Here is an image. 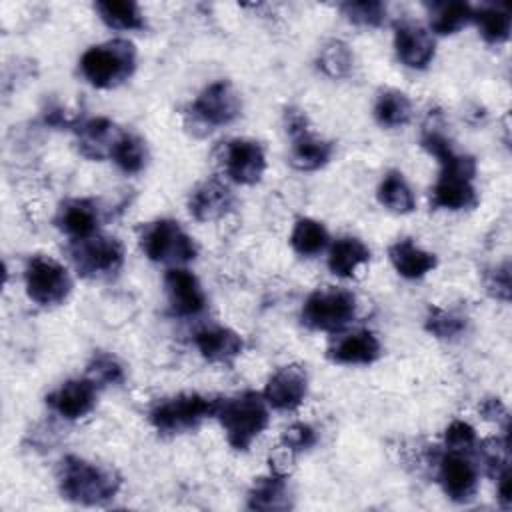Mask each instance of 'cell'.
I'll list each match as a JSON object with an SVG mask.
<instances>
[{
	"label": "cell",
	"instance_id": "obj_32",
	"mask_svg": "<svg viewBox=\"0 0 512 512\" xmlns=\"http://www.w3.org/2000/svg\"><path fill=\"white\" fill-rule=\"evenodd\" d=\"M110 158L116 162V166L126 174H136L146 166V144L142 138L130 132H122L118 142L112 148Z\"/></svg>",
	"mask_w": 512,
	"mask_h": 512
},
{
	"label": "cell",
	"instance_id": "obj_33",
	"mask_svg": "<svg viewBox=\"0 0 512 512\" xmlns=\"http://www.w3.org/2000/svg\"><path fill=\"white\" fill-rule=\"evenodd\" d=\"M354 64V56L348 48V44H344L342 40H330L328 44H324V48L320 50L318 56V66L332 78H342L348 76Z\"/></svg>",
	"mask_w": 512,
	"mask_h": 512
},
{
	"label": "cell",
	"instance_id": "obj_1",
	"mask_svg": "<svg viewBox=\"0 0 512 512\" xmlns=\"http://www.w3.org/2000/svg\"><path fill=\"white\" fill-rule=\"evenodd\" d=\"M422 146L442 164V172L432 188V206L446 210L472 208L478 200L472 184L476 176L474 158L454 152L450 140L438 130H424Z\"/></svg>",
	"mask_w": 512,
	"mask_h": 512
},
{
	"label": "cell",
	"instance_id": "obj_27",
	"mask_svg": "<svg viewBox=\"0 0 512 512\" xmlns=\"http://www.w3.org/2000/svg\"><path fill=\"white\" fill-rule=\"evenodd\" d=\"M374 116L380 126H386V128L404 126L412 116L410 98L396 88H386L376 98Z\"/></svg>",
	"mask_w": 512,
	"mask_h": 512
},
{
	"label": "cell",
	"instance_id": "obj_36",
	"mask_svg": "<svg viewBox=\"0 0 512 512\" xmlns=\"http://www.w3.org/2000/svg\"><path fill=\"white\" fill-rule=\"evenodd\" d=\"M88 378L98 384H120L124 380L122 364L110 354H98L88 364Z\"/></svg>",
	"mask_w": 512,
	"mask_h": 512
},
{
	"label": "cell",
	"instance_id": "obj_13",
	"mask_svg": "<svg viewBox=\"0 0 512 512\" xmlns=\"http://www.w3.org/2000/svg\"><path fill=\"white\" fill-rule=\"evenodd\" d=\"M394 48L398 60L408 68H426L434 58V38L432 34L410 20H402L394 30Z\"/></svg>",
	"mask_w": 512,
	"mask_h": 512
},
{
	"label": "cell",
	"instance_id": "obj_21",
	"mask_svg": "<svg viewBox=\"0 0 512 512\" xmlns=\"http://www.w3.org/2000/svg\"><path fill=\"white\" fill-rule=\"evenodd\" d=\"M120 136L122 130H118V126L104 116L90 118L78 128V144L82 154L96 160L110 156Z\"/></svg>",
	"mask_w": 512,
	"mask_h": 512
},
{
	"label": "cell",
	"instance_id": "obj_11",
	"mask_svg": "<svg viewBox=\"0 0 512 512\" xmlns=\"http://www.w3.org/2000/svg\"><path fill=\"white\" fill-rule=\"evenodd\" d=\"M222 164L230 180L238 184H256L266 170V156L256 140L234 138L224 146Z\"/></svg>",
	"mask_w": 512,
	"mask_h": 512
},
{
	"label": "cell",
	"instance_id": "obj_25",
	"mask_svg": "<svg viewBox=\"0 0 512 512\" xmlns=\"http://www.w3.org/2000/svg\"><path fill=\"white\" fill-rule=\"evenodd\" d=\"M290 506V492L282 474L258 478L248 494V508L252 510H288Z\"/></svg>",
	"mask_w": 512,
	"mask_h": 512
},
{
	"label": "cell",
	"instance_id": "obj_19",
	"mask_svg": "<svg viewBox=\"0 0 512 512\" xmlns=\"http://www.w3.org/2000/svg\"><path fill=\"white\" fill-rule=\"evenodd\" d=\"M380 342L370 330H354L330 346L328 356L338 364H372L380 356Z\"/></svg>",
	"mask_w": 512,
	"mask_h": 512
},
{
	"label": "cell",
	"instance_id": "obj_4",
	"mask_svg": "<svg viewBox=\"0 0 512 512\" xmlns=\"http://www.w3.org/2000/svg\"><path fill=\"white\" fill-rule=\"evenodd\" d=\"M136 68V48L128 40H110L90 46L80 58L82 76L96 88H114Z\"/></svg>",
	"mask_w": 512,
	"mask_h": 512
},
{
	"label": "cell",
	"instance_id": "obj_16",
	"mask_svg": "<svg viewBox=\"0 0 512 512\" xmlns=\"http://www.w3.org/2000/svg\"><path fill=\"white\" fill-rule=\"evenodd\" d=\"M170 308L178 316H196L206 306L204 290L198 278L186 268H170L164 276Z\"/></svg>",
	"mask_w": 512,
	"mask_h": 512
},
{
	"label": "cell",
	"instance_id": "obj_22",
	"mask_svg": "<svg viewBox=\"0 0 512 512\" xmlns=\"http://www.w3.org/2000/svg\"><path fill=\"white\" fill-rule=\"evenodd\" d=\"M388 256L396 272L408 280H416L426 276L430 270L436 268L438 260L432 252L422 250L410 238L398 240L388 248Z\"/></svg>",
	"mask_w": 512,
	"mask_h": 512
},
{
	"label": "cell",
	"instance_id": "obj_3",
	"mask_svg": "<svg viewBox=\"0 0 512 512\" xmlns=\"http://www.w3.org/2000/svg\"><path fill=\"white\" fill-rule=\"evenodd\" d=\"M216 416L234 450H248L270 420L266 400L256 392H244L222 400Z\"/></svg>",
	"mask_w": 512,
	"mask_h": 512
},
{
	"label": "cell",
	"instance_id": "obj_9",
	"mask_svg": "<svg viewBox=\"0 0 512 512\" xmlns=\"http://www.w3.org/2000/svg\"><path fill=\"white\" fill-rule=\"evenodd\" d=\"M70 256L78 274L86 278H104L120 270L124 262V246L114 236L94 234L76 240L70 248Z\"/></svg>",
	"mask_w": 512,
	"mask_h": 512
},
{
	"label": "cell",
	"instance_id": "obj_20",
	"mask_svg": "<svg viewBox=\"0 0 512 512\" xmlns=\"http://www.w3.org/2000/svg\"><path fill=\"white\" fill-rule=\"evenodd\" d=\"M194 344L200 354L210 362H230L242 354L244 342L240 334L224 326L202 328L194 336Z\"/></svg>",
	"mask_w": 512,
	"mask_h": 512
},
{
	"label": "cell",
	"instance_id": "obj_12",
	"mask_svg": "<svg viewBox=\"0 0 512 512\" xmlns=\"http://www.w3.org/2000/svg\"><path fill=\"white\" fill-rule=\"evenodd\" d=\"M308 394V374L300 364L278 368L266 382L264 400L276 410H296Z\"/></svg>",
	"mask_w": 512,
	"mask_h": 512
},
{
	"label": "cell",
	"instance_id": "obj_2",
	"mask_svg": "<svg viewBox=\"0 0 512 512\" xmlns=\"http://www.w3.org/2000/svg\"><path fill=\"white\" fill-rule=\"evenodd\" d=\"M120 474L104 464L88 462L80 456H66L58 468V486L66 500L96 506L114 498L120 490Z\"/></svg>",
	"mask_w": 512,
	"mask_h": 512
},
{
	"label": "cell",
	"instance_id": "obj_23",
	"mask_svg": "<svg viewBox=\"0 0 512 512\" xmlns=\"http://www.w3.org/2000/svg\"><path fill=\"white\" fill-rule=\"evenodd\" d=\"M370 260V250L360 238L344 236L338 238L328 252V268L340 278H350L358 266Z\"/></svg>",
	"mask_w": 512,
	"mask_h": 512
},
{
	"label": "cell",
	"instance_id": "obj_41",
	"mask_svg": "<svg viewBox=\"0 0 512 512\" xmlns=\"http://www.w3.org/2000/svg\"><path fill=\"white\" fill-rule=\"evenodd\" d=\"M498 478V500L504 508H510L512 504V492H510V470H508V464L502 466L500 474L496 476Z\"/></svg>",
	"mask_w": 512,
	"mask_h": 512
},
{
	"label": "cell",
	"instance_id": "obj_5",
	"mask_svg": "<svg viewBox=\"0 0 512 512\" xmlns=\"http://www.w3.org/2000/svg\"><path fill=\"white\" fill-rule=\"evenodd\" d=\"M222 400L208 398L196 392L178 394L158 402L150 410L152 426L162 434H182L194 430L210 416H216Z\"/></svg>",
	"mask_w": 512,
	"mask_h": 512
},
{
	"label": "cell",
	"instance_id": "obj_10",
	"mask_svg": "<svg viewBox=\"0 0 512 512\" xmlns=\"http://www.w3.org/2000/svg\"><path fill=\"white\" fill-rule=\"evenodd\" d=\"M240 108V96L228 80L208 84L192 102V114L210 128L230 124L240 114Z\"/></svg>",
	"mask_w": 512,
	"mask_h": 512
},
{
	"label": "cell",
	"instance_id": "obj_37",
	"mask_svg": "<svg viewBox=\"0 0 512 512\" xmlns=\"http://www.w3.org/2000/svg\"><path fill=\"white\" fill-rule=\"evenodd\" d=\"M316 444V432L312 426L308 424H292L290 428L284 430L282 434V448H286L288 452L296 454V452H302V450H308Z\"/></svg>",
	"mask_w": 512,
	"mask_h": 512
},
{
	"label": "cell",
	"instance_id": "obj_30",
	"mask_svg": "<svg viewBox=\"0 0 512 512\" xmlns=\"http://www.w3.org/2000/svg\"><path fill=\"white\" fill-rule=\"evenodd\" d=\"M472 20L478 24L482 38L490 44L504 42L510 34V12L502 6L484 4L480 8H472Z\"/></svg>",
	"mask_w": 512,
	"mask_h": 512
},
{
	"label": "cell",
	"instance_id": "obj_26",
	"mask_svg": "<svg viewBox=\"0 0 512 512\" xmlns=\"http://www.w3.org/2000/svg\"><path fill=\"white\" fill-rule=\"evenodd\" d=\"M102 22L114 30H140L144 28V14L132 0H100L94 4Z\"/></svg>",
	"mask_w": 512,
	"mask_h": 512
},
{
	"label": "cell",
	"instance_id": "obj_17",
	"mask_svg": "<svg viewBox=\"0 0 512 512\" xmlns=\"http://www.w3.org/2000/svg\"><path fill=\"white\" fill-rule=\"evenodd\" d=\"M234 206L232 190L218 178H208L198 184L188 200V210L198 222H212L228 214Z\"/></svg>",
	"mask_w": 512,
	"mask_h": 512
},
{
	"label": "cell",
	"instance_id": "obj_6",
	"mask_svg": "<svg viewBox=\"0 0 512 512\" xmlns=\"http://www.w3.org/2000/svg\"><path fill=\"white\" fill-rule=\"evenodd\" d=\"M356 314V296L346 288L326 286L314 290L302 306V322L312 330L336 332Z\"/></svg>",
	"mask_w": 512,
	"mask_h": 512
},
{
	"label": "cell",
	"instance_id": "obj_14",
	"mask_svg": "<svg viewBox=\"0 0 512 512\" xmlns=\"http://www.w3.org/2000/svg\"><path fill=\"white\" fill-rule=\"evenodd\" d=\"M438 480L448 498L456 502H468L478 486L476 466L470 458L464 456V452L448 450V454L440 460Z\"/></svg>",
	"mask_w": 512,
	"mask_h": 512
},
{
	"label": "cell",
	"instance_id": "obj_24",
	"mask_svg": "<svg viewBox=\"0 0 512 512\" xmlns=\"http://www.w3.org/2000/svg\"><path fill=\"white\" fill-rule=\"evenodd\" d=\"M334 146L322 138H316L308 130L292 136L290 162L298 170H318L332 158Z\"/></svg>",
	"mask_w": 512,
	"mask_h": 512
},
{
	"label": "cell",
	"instance_id": "obj_39",
	"mask_svg": "<svg viewBox=\"0 0 512 512\" xmlns=\"http://www.w3.org/2000/svg\"><path fill=\"white\" fill-rule=\"evenodd\" d=\"M486 286L496 298H502V300L510 298V266H508V262L488 274Z\"/></svg>",
	"mask_w": 512,
	"mask_h": 512
},
{
	"label": "cell",
	"instance_id": "obj_40",
	"mask_svg": "<svg viewBox=\"0 0 512 512\" xmlns=\"http://www.w3.org/2000/svg\"><path fill=\"white\" fill-rule=\"evenodd\" d=\"M286 130L290 136H298L302 132L308 130V118L302 110L296 108H288L286 110Z\"/></svg>",
	"mask_w": 512,
	"mask_h": 512
},
{
	"label": "cell",
	"instance_id": "obj_34",
	"mask_svg": "<svg viewBox=\"0 0 512 512\" xmlns=\"http://www.w3.org/2000/svg\"><path fill=\"white\" fill-rule=\"evenodd\" d=\"M342 14L360 26H380L386 18V6L378 0H362V2H346L340 6Z\"/></svg>",
	"mask_w": 512,
	"mask_h": 512
},
{
	"label": "cell",
	"instance_id": "obj_7",
	"mask_svg": "<svg viewBox=\"0 0 512 512\" xmlns=\"http://www.w3.org/2000/svg\"><path fill=\"white\" fill-rule=\"evenodd\" d=\"M142 250L152 262L182 264L196 258L194 240L174 220H156L142 232Z\"/></svg>",
	"mask_w": 512,
	"mask_h": 512
},
{
	"label": "cell",
	"instance_id": "obj_42",
	"mask_svg": "<svg viewBox=\"0 0 512 512\" xmlns=\"http://www.w3.org/2000/svg\"><path fill=\"white\" fill-rule=\"evenodd\" d=\"M480 410H482V414H484L486 418H496L498 414H506V410H504V406L498 402V398H496V400H486Z\"/></svg>",
	"mask_w": 512,
	"mask_h": 512
},
{
	"label": "cell",
	"instance_id": "obj_28",
	"mask_svg": "<svg viewBox=\"0 0 512 512\" xmlns=\"http://www.w3.org/2000/svg\"><path fill=\"white\" fill-rule=\"evenodd\" d=\"M376 196H378V202L384 208H388L392 212H398V214H408L416 206L412 188L408 186V182L404 180V176L398 170H390L382 178Z\"/></svg>",
	"mask_w": 512,
	"mask_h": 512
},
{
	"label": "cell",
	"instance_id": "obj_29",
	"mask_svg": "<svg viewBox=\"0 0 512 512\" xmlns=\"http://www.w3.org/2000/svg\"><path fill=\"white\" fill-rule=\"evenodd\" d=\"M472 20L468 2H434L430 6V28L438 34H454Z\"/></svg>",
	"mask_w": 512,
	"mask_h": 512
},
{
	"label": "cell",
	"instance_id": "obj_31",
	"mask_svg": "<svg viewBox=\"0 0 512 512\" xmlns=\"http://www.w3.org/2000/svg\"><path fill=\"white\" fill-rule=\"evenodd\" d=\"M328 230L322 222L312 218H300L290 234V244L300 256H314L328 244Z\"/></svg>",
	"mask_w": 512,
	"mask_h": 512
},
{
	"label": "cell",
	"instance_id": "obj_8",
	"mask_svg": "<svg viewBox=\"0 0 512 512\" xmlns=\"http://www.w3.org/2000/svg\"><path fill=\"white\" fill-rule=\"evenodd\" d=\"M24 280L30 300L40 306L62 304L72 290L68 270L48 256L30 258L24 270Z\"/></svg>",
	"mask_w": 512,
	"mask_h": 512
},
{
	"label": "cell",
	"instance_id": "obj_38",
	"mask_svg": "<svg viewBox=\"0 0 512 512\" xmlns=\"http://www.w3.org/2000/svg\"><path fill=\"white\" fill-rule=\"evenodd\" d=\"M444 442L448 450H456V452L470 450L476 442V430L464 420H454L444 432Z\"/></svg>",
	"mask_w": 512,
	"mask_h": 512
},
{
	"label": "cell",
	"instance_id": "obj_35",
	"mask_svg": "<svg viewBox=\"0 0 512 512\" xmlns=\"http://www.w3.org/2000/svg\"><path fill=\"white\" fill-rule=\"evenodd\" d=\"M426 328L438 338H454L466 328V320L454 312L442 308H430L426 318Z\"/></svg>",
	"mask_w": 512,
	"mask_h": 512
},
{
	"label": "cell",
	"instance_id": "obj_15",
	"mask_svg": "<svg viewBox=\"0 0 512 512\" xmlns=\"http://www.w3.org/2000/svg\"><path fill=\"white\" fill-rule=\"evenodd\" d=\"M48 406L66 420H78L96 406V384L86 378L68 380L46 396Z\"/></svg>",
	"mask_w": 512,
	"mask_h": 512
},
{
	"label": "cell",
	"instance_id": "obj_18",
	"mask_svg": "<svg viewBox=\"0 0 512 512\" xmlns=\"http://www.w3.org/2000/svg\"><path fill=\"white\" fill-rule=\"evenodd\" d=\"M98 222L100 214L92 200H68L60 206L56 216L58 228L74 242L94 236L98 230Z\"/></svg>",
	"mask_w": 512,
	"mask_h": 512
}]
</instances>
